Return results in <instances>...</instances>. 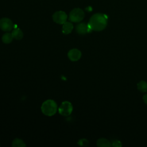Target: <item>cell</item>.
I'll list each match as a JSON object with an SVG mask.
<instances>
[{"label": "cell", "instance_id": "4fadbf2b", "mask_svg": "<svg viewBox=\"0 0 147 147\" xmlns=\"http://www.w3.org/2000/svg\"><path fill=\"white\" fill-rule=\"evenodd\" d=\"M137 88L142 92H147V83L144 80L140 81L137 84Z\"/></svg>", "mask_w": 147, "mask_h": 147}, {"label": "cell", "instance_id": "8fae6325", "mask_svg": "<svg viewBox=\"0 0 147 147\" xmlns=\"http://www.w3.org/2000/svg\"><path fill=\"white\" fill-rule=\"evenodd\" d=\"M13 37L12 34L9 32H6L2 36V41L5 44H9L13 41Z\"/></svg>", "mask_w": 147, "mask_h": 147}, {"label": "cell", "instance_id": "6da1fadb", "mask_svg": "<svg viewBox=\"0 0 147 147\" xmlns=\"http://www.w3.org/2000/svg\"><path fill=\"white\" fill-rule=\"evenodd\" d=\"M88 24L92 30L101 31L107 26V17L104 14L96 13L91 17Z\"/></svg>", "mask_w": 147, "mask_h": 147}, {"label": "cell", "instance_id": "e0dca14e", "mask_svg": "<svg viewBox=\"0 0 147 147\" xmlns=\"http://www.w3.org/2000/svg\"><path fill=\"white\" fill-rule=\"evenodd\" d=\"M143 100H144V102H145V103L146 105H147V94H145V95H144L143 96Z\"/></svg>", "mask_w": 147, "mask_h": 147}, {"label": "cell", "instance_id": "3957f363", "mask_svg": "<svg viewBox=\"0 0 147 147\" xmlns=\"http://www.w3.org/2000/svg\"><path fill=\"white\" fill-rule=\"evenodd\" d=\"M84 17V13L80 8H75L71 11L69 14V20L73 22H80Z\"/></svg>", "mask_w": 147, "mask_h": 147}, {"label": "cell", "instance_id": "7a4b0ae2", "mask_svg": "<svg viewBox=\"0 0 147 147\" xmlns=\"http://www.w3.org/2000/svg\"><path fill=\"white\" fill-rule=\"evenodd\" d=\"M41 110L45 115L50 117L56 114L57 110V106L53 100L48 99L42 103Z\"/></svg>", "mask_w": 147, "mask_h": 147}, {"label": "cell", "instance_id": "2e32d148", "mask_svg": "<svg viewBox=\"0 0 147 147\" xmlns=\"http://www.w3.org/2000/svg\"><path fill=\"white\" fill-rule=\"evenodd\" d=\"M112 145L113 146H115V147H120L122 146V144L121 142L118 141V140H115L113 142V144Z\"/></svg>", "mask_w": 147, "mask_h": 147}, {"label": "cell", "instance_id": "5bb4252c", "mask_svg": "<svg viewBox=\"0 0 147 147\" xmlns=\"http://www.w3.org/2000/svg\"><path fill=\"white\" fill-rule=\"evenodd\" d=\"M25 146L26 144L24 142L19 138H15L12 142V146L13 147H23Z\"/></svg>", "mask_w": 147, "mask_h": 147}, {"label": "cell", "instance_id": "277c9868", "mask_svg": "<svg viewBox=\"0 0 147 147\" xmlns=\"http://www.w3.org/2000/svg\"><path fill=\"white\" fill-rule=\"evenodd\" d=\"M73 110L72 105L69 101L63 102L58 108L59 114L63 116L69 115Z\"/></svg>", "mask_w": 147, "mask_h": 147}, {"label": "cell", "instance_id": "8992f818", "mask_svg": "<svg viewBox=\"0 0 147 147\" xmlns=\"http://www.w3.org/2000/svg\"><path fill=\"white\" fill-rule=\"evenodd\" d=\"M14 25L11 20L8 18H2L0 20V29L5 32H9L13 28Z\"/></svg>", "mask_w": 147, "mask_h": 147}, {"label": "cell", "instance_id": "7c38bea8", "mask_svg": "<svg viewBox=\"0 0 147 147\" xmlns=\"http://www.w3.org/2000/svg\"><path fill=\"white\" fill-rule=\"evenodd\" d=\"M96 145L99 147H109L111 146V144L109 140L107 139L102 138L98 140L96 142Z\"/></svg>", "mask_w": 147, "mask_h": 147}, {"label": "cell", "instance_id": "9a60e30c", "mask_svg": "<svg viewBox=\"0 0 147 147\" xmlns=\"http://www.w3.org/2000/svg\"><path fill=\"white\" fill-rule=\"evenodd\" d=\"M78 143L81 146H87L88 144V141L86 139H82Z\"/></svg>", "mask_w": 147, "mask_h": 147}, {"label": "cell", "instance_id": "9c48e42d", "mask_svg": "<svg viewBox=\"0 0 147 147\" xmlns=\"http://www.w3.org/2000/svg\"><path fill=\"white\" fill-rule=\"evenodd\" d=\"M73 28H74L73 24L70 22L66 21L63 24L62 32L64 34H69L72 31Z\"/></svg>", "mask_w": 147, "mask_h": 147}, {"label": "cell", "instance_id": "30bf717a", "mask_svg": "<svg viewBox=\"0 0 147 147\" xmlns=\"http://www.w3.org/2000/svg\"><path fill=\"white\" fill-rule=\"evenodd\" d=\"M11 34L13 37V38L17 40H21L24 36L22 31L19 28H14Z\"/></svg>", "mask_w": 147, "mask_h": 147}, {"label": "cell", "instance_id": "ba28073f", "mask_svg": "<svg viewBox=\"0 0 147 147\" xmlns=\"http://www.w3.org/2000/svg\"><path fill=\"white\" fill-rule=\"evenodd\" d=\"M82 56L81 52L76 48L72 49L68 52V57L71 61H76L79 60Z\"/></svg>", "mask_w": 147, "mask_h": 147}, {"label": "cell", "instance_id": "52a82bcc", "mask_svg": "<svg viewBox=\"0 0 147 147\" xmlns=\"http://www.w3.org/2000/svg\"><path fill=\"white\" fill-rule=\"evenodd\" d=\"M76 30L77 33L79 34H84L87 33H90L92 31L90 29L88 24L82 22L76 25Z\"/></svg>", "mask_w": 147, "mask_h": 147}, {"label": "cell", "instance_id": "5b68a950", "mask_svg": "<svg viewBox=\"0 0 147 147\" xmlns=\"http://www.w3.org/2000/svg\"><path fill=\"white\" fill-rule=\"evenodd\" d=\"M52 18L55 22L59 24H63L67 21V15L63 11H57L53 14Z\"/></svg>", "mask_w": 147, "mask_h": 147}]
</instances>
